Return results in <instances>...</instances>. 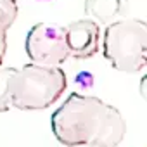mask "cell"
I'll list each match as a JSON object with an SVG mask.
<instances>
[{
    "mask_svg": "<svg viewBox=\"0 0 147 147\" xmlns=\"http://www.w3.org/2000/svg\"><path fill=\"white\" fill-rule=\"evenodd\" d=\"M50 126L57 142L66 147H118L126 135L119 109L78 92L54 111Z\"/></svg>",
    "mask_w": 147,
    "mask_h": 147,
    "instance_id": "1",
    "label": "cell"
},
{
    "mask_svg": "<svg viewBox=\"0 0 147 147\" xmlns=\"http://www.w3.org/2000/svg\"><path fill=\"white\" fill-rule=\"evenodd\" d=\"M67 87V76L61 67L26 64L11 67L9 99L19 111H40L55 104Z\"/></svg>",
    "mask_w": 147,
    "mask_h": 147,
    "instance_id": "2",
    "label": "cell"
},
{
    "mask_svg": "<svg viewBox=\"0 0 147 147\" xmlns=\"http://www.w3.org/2000/svg\"><path fill=\"white\" fill-rule=\"evenodd\" d=\"M102 54L121 73H140L147 64V26L142 19H116L102 33Z\"/></svg>",
    "mask_w": 147,
    "mask_h": 147,
    "instance_id": "3",
    "label": "cell"
},
{
    "mask_svg": "<svg viewBox=\"0 0 147 147\" xmlns=\"http://www.w3.org/2000/svg\"><path fill=\"white\" fill-rule=\"evenodd\" d=\"M26 54L33 64L61 67L69 57L64 42V31L59 24L38 23L31 26L24 42Z\"/></svg>",
    "mask_w": 147,
    "mask_h": 147,
    "instance_id": "4",
    "label": "cell"
},
{
    "mask_svg": "<svg viewBox=\"0 0 147 147\" xmlns=\"http://www.w3.org/2000/svg\"><path fill=\"white\" fill-rule=\"evenodd\" d=\"M69 57L90 59L100 47V28L95 19H76L62 26Z\"/></svg>",
    "mask_w": 147,
    "mask_h": 147,
    "instance_id": "5",
    "label": "cell"
},
{
    "mask_svg": "<svg viewBox=\"0 0 147 147\" xmlns=\"http://www.w3.org/2000/svg\"><path fill=\"white\" fill-rule=\"evenodd\" d=\"M125 0H85V12L90 19H99L100 23H113L118 16L125 14Z\"/></svg>",
    "mask_w": 147,
    "mask_h": 147,
    "instance_id": "6",
    "label": "cell"
},
{
    "mask_svg": "<svg viewBox=\"0 0 147 147\" xmlns=\"http://www.w3.org/2000/svg\"><path fill=\"white\" fill-rule=\"evenodd\" d=\"M18 18L16 0H0V30H9Z\"/></svg>",
    "mask_w": 147,
    "mask_h": 147,
    "instance_id": "7",
    "label": "cell"
},
{
    "mask_svg": "<svg viewBox=\"0 0 147 147\" xmlns=\"http://www.w3.org/2000/svg\"><path fill=\"white\" fill-rule=\"evenodd\" d=\"M9 76H11V67H0V113H5L11 109Z\"/></svg>",
    "mask_w": 147,
    "mask_h": 147,
    "instance_id": "8",
    "label": "cell"
},
{
    "mask_svg": "<svg viewBox=\"0 0 147 147\" xmlns=\"http://www.w3.org/2000/svg\"><path fill=\"white\" fill-rule=\"evenodd\" d=\"M7 52V30H0V64Z\"/></svg>",
    "mask_w": 147,
    "mask_h": 147,
    "instance_id": "9",
    "label": "cell"
}]
</instances>
